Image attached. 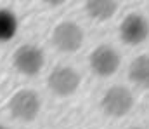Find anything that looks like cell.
<instances>
[{
	"label": "cell",
	"instance_id": "obj_5",
	"mask_svg": "<svg viewBox=\"0 0 149 129\" xmlns=\"http://www.w3.org/2000/svg\"><path fill=\"white\" fill-rule=\"evenodd\" d=\"M120 54L118 51L108 45L102 44L99 47H95L88 58L90 68L97 77H111L113 73H116V70L120 68Z\"/></svg>",
	"mask_w": 149,
	"mask_h": 129
},
{
	"label": "cell",
	"instance_id": "obj_3",
	"mask_svg": "<svg viewBox=\"0 0 149 129\" xmlns=\"http://www.w3.org/2000/svg\"><path fill=\"white\" fill-rule=\"evenodd\" d=\"M40 96L31 89H21L17 91L12 99L9 101V110L12 117L23 121V122H31L40 112Z\"/></svg>",
	"mask_w": 149,
	"mask_h": 129
},
{
	"label": "cell",
	"instance_id": "obj_7",
	"mask_svg": "<svg viewBox=\"0 0 149 129\" xmlns=\"http://www.w3.org/2000/svg\"><path fill=\"white\" fill-rule=\"evenodd\" d=\"M120 37L128 45H139L149 37V21L139 12L128 14L120 25Z\"/></svg>",
	"mask_w": 149,
	"mask_h": 129
},
{
	"label": "cell",
	"instance_id": "obj_6",
	"mask_svg": "<svg viewBox=\"0 0 149 129\" xmlns=\"http://www.w3.org/2000/svg\"><path fill=\"white\" fill-rule=\"evenodd\" d=\"M52 44L61 52H74L83 44V30L74 21H63L54 28Z\"/></svg>",
	"mask_w": 149,
	"mask_h": 129
},
{
	"label": "cell",
	"instance_id": "obj_1",
	"mask_svg": "<svg viewBox=\"0 0 149 129\" xmlns=\"http://www.w3.org/2000/svg\"><path fill=\"white\" fill-rule=\"evenodd\" d=\"M101 108L109 117H123L134 108V96L125 86L109 87L101 101Z\"/></svg>",
	"mask_w": 149,
	"mask_h": 129
},
{
	"label": "cell",
	"instance_id": "obj_11",
	"mask_svg": "<svg viewBox=\"0 0 149 129\" xmlns=\"http://www.w3.org/2000/svg\"><path fill=\"white\" fill-rule=\"evenodd\" d=\"M128 129H142V128H137V126H134V128H128Z\"/></svg>",
	"mask_w": 149,
	"mask_h": 129
},
{
	"label": "cell",
	"instance_id": "obj_8",
	"mask_svg": "<svg viewBox=\"0 0 149 129\" xmlns=\"http://www.w3.org/2000/svg\"><path fill=\"white\" fill-rule=\"evenodd\" d=\"M128 79L141 89H149V54L137 56L130 63Z\"/></svg>",
	"mask_w": 149,
	"mask_h": 129
},
{
	"label": "cell",
	"instance_id": "obj_9",
	"mask_svg": "<svg viewBox=\"0 0 149 129\" xmlns=\"http://www.w3.org/2000/svg\"><path fill=\"white\" fill-rule=\"evenodd\" d=\"M87 14L95 21H106L114 16L118 11V2L114 0H87L85 2Z\"/></svg>",
	"mask_w": 149,
	"mask_h": 129
},
{
	"label": "cell",
	"instance_id": "obj_4",
	"mask_svg": "<svg viewBox=\"0 0 149 129\" xmlns=\"http://www.w3.org/2000/svg\"><path fill=\"white\" fill-rule=\"evenodd\" d=\"M49 89L61 98L71 96L80 87V73L71 66H57L49 73Z\"/></svg>",
	"mask_w": 149,
	"mask_h": 129
},
{
	"label": "cell",
	"instance_id": "obj_2",
	"mask_svg": "<svg viewBox=\"0 0 149 129\" xmlns=\"http://www.w3.org/2000/svg\"><path fill=\"white\" fill-rule=\"evenodd\" d=\"M12 61H14V66L19 73H23L26 77H33V75L40 73V70L43 68L45 56L38 45L24 44V45L16 49Z\"/></svg>",
	"mask_w": 149,
	"mask_h": 129
},
{
	"label": "cell",
	"instance_id": "obj_12",
	"mask_svg": "<svg viewBox=\"0 0 149 129\" xmlns=\"http://www.w3.org/2000/svg\"><path fill=\"white\" fill-rule=\"evenodd\" d=\"M0 129H9V128H5V126H2V124H0Z\"/></svg>",
	"mask_w": 149,
	"mask_h": 129
},
{
	"label": "cell",
	"instance_id": "obj_10",
	"mask_svg": "<svg viewBox=\"0 0 149 129\" xmlns=\"http://www.w3.org/2000/svg\"><path fill=\"white\" fill-rule=\"evenodd\" d=\"M17 32V18L10 11L0 9V42L10 40Z\"/></svg>",
	"mask_w": 149,
	"mask_h": 129
}]
</instances>
